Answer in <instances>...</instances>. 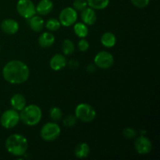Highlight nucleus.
<instances>
[{
  "instance_id": "1",
  "label": "nucleus",
  "mask_w": 160,
  "mask_h": 160,
  "mask_svg": "<svg viewBox=\"0 0 160 160\" xmlns=\"http://www.w3.org/2000/svg\"><path fill=\"white\" fill-rule=\"evenodd\" d=\"M29 76V68L24 62L20 60L9 61L2 69L3 78L10 84H23L28 81Z\"/></svg>"
},
{
  "instance_id": "2",
  "label": "nucleus",
  "mask_w": 160,
  "mask_h": 160,
  "mask_svg": "<svg viewBox=\"0 0 160 160\" xmlns=\"http://www.w3.org/2000/svg\"><path fill=\"white\" fill-rule=\"evenodd\" d=\"M6 150L15 156H22L26 153L28 142L26 138L20 134H13L7 138L5 143Z\"/></svg>"
},
{
  "instance_id": "3",
  "label": "nucleus",
  "mask_w": 160,
  "mask_h": 160,
  "mask_svg": "<svg viewBox=\"0 0 160 160\" xmlns=\"http://www.w3.org/2000/svg\"><path fill=\"white\" fill-rule=\"evenodd\" d=\"M42 112L40 107L36 105L25 106L20 113V119L25 125L34 126L42 120Z\"/></svg>"
},
{
  "instance_id": "4",
  "label": "nucleus",
  "mask_w": 160,
  "mask_h": 160,
  "mask_svg": "<svg viewBox=\"0 0 160 160\" xmlns=\"http://www.w3.org/2000/svg\"><path fill=\"white\" fill-rule=\"evenodd\" d=\"M75 117L84 123H89L95 120L96 112L91 105L87 103H81L75 109Z\"/></svg>"
},
{
  "instance_id": "5",
  "label": "nucleus",
  "mask_w": 160,
  "mask_h": 160,
  "mask_svg": "<svg viewBox=\"0 0 160 160\" xmlns=\"http://www.w3.org/2000/svg\"><path fill=\"white\" fill-rule=\"evenodd\" d=\"M61 129L56 123H47L41 130V137L45 142H53L59 137Z\"/></svg>"
},
{
  "instance_id": "6",
  "label": "nucleus",
  "mask_w": 160,
  "mask_h": 160,
  "mask_svg": "<svg viewBox=\"0 0 160 160\" xmlns=\"http://www.w3.org/2000/svg\"><path fill=\"white\" fill-rule=\"evenodd\" d=\"M20 120V114L15 109H8L5 111L1 116L0 123L1 125L6 129H11L18 124Z\"/></svg>"
},
{
  "instance_id": "7",
  "label": "nucleus",
  "mask_w": 160,
  "mask_h": 160,
  "mask_svg": "<svg viewBox=\"0 0 160 160\" xmlns=\"http://www.w3.org/2000/svg\"><path fill=\"white\" fill-rule=\"evenodd\" d=\"M17 10L25 19L31 18L36 14V7L31 0H19L17 3Z\"/></svg>"
},
{
  "instance_id": "8",
  "label": "nucleus",
  "mask_w": 160,
  "mask_h": 160,
  "mask_svg": "<svg viewBox=\"0 0 160 160\" xmlns=\"http://www.w3.org/2000/svg\"><path fill=\"white\" fill-rule=\"evenodd\" d=\"M78 20V12L73 8H64L59 13V22L64 27H70Z\"/></svg>"
},
{
  "instance_id": "9",
  "label": "nucleus",
  "mask_w": 160,
  "mask_h": 160,
  "mask_svg": "<svg viewBox=\"0 0 160 160\" xmlns=\"http://www.w3.org/2000/svg\"><path fill=\"white\" fill-rule=\"evenodd\" d=\"M95 64L100 69H109L113 65L114 58L106 51L99 52L95 57Z\"/></svg>"
},
{
  "instance_id": "10",
  "label": "nucleus",
  "mask_w": 160,
  "mask_h": 160,
  "mask_svg": "<svg viewBox=\"0 0 160 160\" xmlns=\"http://www.w3.org/2000/svg\"><path fill=\"white\" fill-rule=\"evenodd\" d=\"M134 148L138 154L146 155L152 151V144L148 138L145 136H140L136 138L134 142Z\"/></svg>"
},
{
  "instance_id": "11",
  "label": "nucleus",
  "mask_w": 160,
  "mask_h": 160,
  "mask_svg": "<svg viewBox=\"0 0 160 160\" xmlns=\"http://www.w3.org/2000/svg\"><path fill=\"white\" fill-rule=\"evenodd\" d=\"M1 29L5 34L12 35L19 30V23L13 19H6L1 23Z\"/></svg>"
},
{
  "instance_id": "12",
  "label": "nucleus",
  "mask_w": 160,
  "mask_h": 160,
  "mask_svg": "<svg viewBox=\"0 0 160 160\" xmlns=\"http://www.w3.org/2000/svg\"><path fill=\"white\" fill-rule=\"evenodd\" d=\"M81 12V17L83 23L86 25L95 24L97 20V14L92 8L86 7Z\"/></svg>"
},
{
  "instance_id": "13",
  "label": "nucleus",
  "mask_w": 160,
  "mask_h": 160,
  "mask_svg": "<svg viewBox=\"0 0 160 160\" xmlns=\"http://www.w3.org/2000/svg\"><path fill=\"white\" fill-rule=\"evenodd\" d=\"M54 4L51 0H41L36 6V12L42 16L49 14L52 11Z\"/></svg>"
},
{
  "instance_id": "14",
  "label": "nucleus",
  "mask_w": 160,
  "mask_h": 160,
  "mask_svg": "<svg viewBox=\"0 0 160 160\" xmlns=\"http://www.w3.org/2000/svg\"><path fill=\"white\" fill-rule=\"evenodd\" d=\"M67 66V59L63 55L56 54L50 60V67L53 70H60Z\"/></svg>"
},
{
  "instance_id": "15",
  "label": "nucleus",
  "mask_w": 160,
  "mask_h": 160,
  "mask_svg": "<svg viewBox=\"0 0 160 160\" xmlns=\"http://www.w3.org/2000/svg\"><path fill=\"white\" fill-rule=\"evenodd\" d=\"M10 104L13 109L17 111H21L26 106L25 97L21 94H15L11 98Z\"/></svg>"
},
{
  "instance_id": "16",
  "label": "nucleus",
  "mask_w": 160,
  "mask_h": 160,
  "mask_svg": "<svg viewBox=\"0 0 160 160\" xmlns=\"http://www.w3.org/2000/svg\"><path fill=\"white\" fill-rule=\"evenodd\" d=\"M55 42V37L52 33L44 32L39 36L38 44L42 48H47L51 47Z\"/></svg>"
},
{
  "instance_id": "17",
  "label": "nucleus",
  "mask_w": 160,
  "mask_h": 160,
  "mask_svg": "<svg viewBox=\"0 0 160 160\" xmlns=\"http://www.w3.org/2000/svg\"><path fill=\"white\" fill-rule=\"evenodd\" d=\"M28 23L32 30L34 32H40L42 31L44 28V20L43 19L38 16H33L31 18L28 19Z\"/></svg>"
},
{
  "instance_id": "18",
  "label": "nucleus",
  "mask_w": 160,
  "mask_h": 160,
  "mask_svg": "<svg viewBox=\"0 0 160 160\" xmlns=\"http://www.w3.org/2000/svg\"><path fill=\"white\" fill-rule=\"evenodd\" d=\"M90 153V147L87 143L81 142L76 146L74 150L75 156L78 159H84L88 157Z\"/></svg>"
},
{
  "instance_id": "19",
  "label": "nucleus",
  "mask_w": 160,
  "mask_h": 160,
  "mask_svg": "<svg viewBox=\"0 0 160 160\" xmlns=\"http://www.w3.org/2000/svg\"><path fill=\"white\" fill-rule=\"evenodd\" d=\"M101 43L106 48H112L117 43V38L112 32H106L101 38Z\"/></svg>"
},
{
  "instance_id": "20",
  "label": "nucleus",
  "mask_w": 160,
  "mask_h": 160,
  "mask_svg": "<svg viewBox=\"0 0 160 160\" xmlns=\"http://www.w3.org/2000/svg\"><path fill=\"white\" fill-rule=\"evenodd\" d=\"M73 31L78 37L84 38L88 34V28L84 23H75L73 24Z\"/></svg>"
},
{
  "instance_id": "21",
  "label": "nucleus",
  "mask_w": 160,
  "mask_h": 160,
  "mask_svg": "<svg viewBox=\"0 0 160 160\" xmlns=\"http://www.w3.org/2000/svg\"><path fill=\"white\" fill-rule=\"evenodd\" d=\"M87 2L93 9H104L109 6V0H87Z\"/></svg>"
},
{
  "instance_id": "22",
  "label": "nucleus",
  "mask_w": 160,
  "mask_h": 160,
  "mask_svg": "<svg viewBox=\"0 0 160 160\" xmlns=\"http://www.w3.org/2000/svg\"><path fill=\"white\" fill-rule=\"evenodd\" d=\"M62 50L66 56H70L75 50L74 44L70 39H66L62 44Z\"/></svg>"
},
{
  "instance_id": "23",
  "label": "nucleus",
  "mask_w": 160,
  "mask_h": 160,
  "mask_svg": "<svg viewBox=\"0 0 160 160\" xmlns=\"http://www.w3.org/2000/svg\"><path fill=\"white\" fill-rule=\"evenodd\" d=\"M60 22L57 19L55 18H50L47 20L46 23H45V27L47 29L50 31H56L59 29L60 28Z\"/></svg>"
},
{
  "instance_id": "24",
  "label": "nucleus",
  "mask_w": 160,
  "mask_h": 160,
  "mask_svg": "<svg viewBox=\"0 0 160 160\" xmlns=\"http://www.w3.org/2000/svg\"><path fill=\"white\" fill-rule=\"evenodd\" d=\"M49 115L53 121H59L61 120L62 117V112L59 107H52L50 109Z\"/></svg>"
},
{
  "instance_id": "25",
  "label": "nucleus",
  "mask_w": 160,
  "mask_h": 160,
  "mask_svg": "<svg viewBox=\"0 0 160 160\" xmlns=\"http://www.w3.org/2000/svg\"><path fill=\"white\" fill-rule=\"evenodd\" d=\"M77 118L75 116L73 115H68L67 117H66L63 120V125L66 128H72V127L74 126L77 123Z\"/></svg>"
},
{
  "instance_id": "26",
  "label": "nucleus",
  "mask_w": 160,
  "mask_h": 160,
  "mask_svg": "<svg viewBox=\"0 0 160 160\" xmlns=\"http://www.w3.org/2000/svg\"><path fill=\"white\" fill-rule=\"evenodd\" d=\"M73 6L76 11H82L88 6L87 0H74Z\"/></svg>"
},
{
  "instance_id": "27",
  "label": "nucleus",
  "mask_w": 160,
  "mask_h": 160,
  "mask_svg": "<svg viewBox=\"0 0 160 160\" xmlns=\"http://www.w3.org/2000/svg\"><path fill=\"white\" fill-rule=\"evenodd\" d=\"M123 134L127 138H134L137 135V132H136V131L134 128H127L123 130Z\"/></svg>"
},
{
  "instance_id": "28",
  "label": "nucleus",
  "mask_w": 160,
  "mask_h": 160,
  "mask_svg": "<svg viewBox=\"0 0 160 160\" xmlns=\"http://www.w3.org/2000/svg\"><path fill=\"white\" fill-rule=\"evenodd\" d=\"M132 4L138 8H145L149 4L150 0H131Z\"/></svg>"
},
{
  "instance_id": "29",
  "label": "nucleus",
  "mask_w": 160,
  "mask_h": 160,
  "mask_svg": "<svg viewBox=\"0 0 160 160\" xmlns=\"http://www.w3.org/2000/svg\"><path fill=\"white\" fill-rule=\"evenodd\" d=\"M89 48V43L85 39H82L78 43V49L81 52H86Z\"/></svg>"
},
{
  "instance_id": "30",
  "label": "nucleus",
  "mask_w": 160,
  "mask_h": 160,
  "mask_svg": "<svg viewBox=\"0 0 160 160\" xmlns=\"http://www.w3.org/2000/svg\"><path fill=\"white\" fill-rule=\"evenodd\" d=\"M68 65H69V67H70V68L75 69V68H77V67H79V62H78L77 60H75V59H73V60H71L69 62Z\"/></svg>"
},
{
  "instance_id": "31",
  "label": "nucleus",
  "mask_w": 160,
  "mask_h": 160,
  "mask_svg": "<svg viewBox=\"0 0 160 160\" xmlns=\"http://www.w3.org/2000/svg\"><path fill=\"white\" fill-rule=\"evenodd\" d=\"M95 64H89L87 67V70L88 73H93L95 71Z\"/></svg>"
},
{
  "instance_id": "32",
  "label": "nucleus",
  "mask_w": 160,
  "mask_h": 160,
  "mask_svg": "<svg viewBox=\"0 0 160 160\" xmlns=\"http://www.w3.org/2000/svg\"><path fill=\"white\" fill-rule=\"evenodd\" d=\"M0 49H1V48H0Z\"/></svg>"
}]
</instances>
